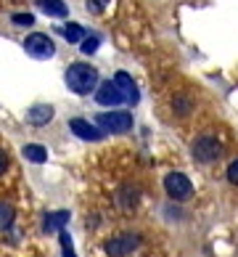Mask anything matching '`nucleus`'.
Listing matches in <instances>:
<instances>
[{
    "label": "nucleus",
    "mask_w": 238,
    "mask_h": 257,
    "mask_svg": "<svg viewBox=\"0 0 238 257\" xmlns=\"http://www.w3.org/2000/svg\"><path fill=\"white\" fill-rule=\"evenodd\" d=\"M66 85H69V90H74L77 96H88L90 90H95V85H98V72H95L90 64L77 61L66 69Z\"/></svg>",
    "instance_id": "nucleus-1"
},
{
    "label": "nucleus",
    "mask_w": 238,
    "mask_h": 257,
    "mask_svg": "<svg viewBox=\"0 0 238 257\" xmlns=\"http://www.w3.org/2000/svg\"><path fill=\"white\" fill-rule=\"evenodd\" d=\"M190 151H193V159L201 162V165H209V162H217L222 157V144L212 136H201L193 141V146H190Z\"/></svg>",
    "instance_id": "nucleus-2"
},
{
    "label": "nucleus",
    "mask_w": 238,
    "mask_h": 257,
    "mask_svg": "<svg viewBox=\"0 0 238 257\" xmlns=\"http://www.w3.org/2000/svg\"><path fill=\"white\" fill-rule=\"evenodd\" d=\"M95 125H98L103 133H127L132 127V114H127V111H103V114H98Z\"/></svg>",
    "instance_id": "nucleus-3"
},
{
    "label": "nucleus",
    "mask_w": 238,
    "mask_h": 257,
    "mask_svg": "<svg viewBox=\"0 0 238 257\" xmlns=\"http://www.w3.org/2000/svg\"><path fill=\"white\" fill-rule=\"evenodd\" d=\"M24 48H27V53L32 56V59H51V56L56 53V45H53V40L48 35H43V32H35V35H30L24 40Z\"/></svg>",
    "instance_id": "nucleus-4"
},
{
    "label": "nucleus",
    "mask_w": 238,
    "mask_h": 257,
    "mask_svg": "<svg viewBox=\"0 0 238 257\" xmlns=\"http://www.w3.org/2000/svg\"><path fill=\"white\" fill-rule=\"evenodd\" d=\"M138 244H140V239H138L135 233L114 236V239L106 241V254H109V257H125V254H130V252H135Z\"/></svg>",
    "instance_id": "nucleus-5"
},
{
    "label": "nucleus",
    "mask_w": 238,
    "mask_h": 257,
    "mask_svg": "<svg viewBox=\"0 0 238 257\" xmlns=\"http://www.w3.org/2000/svg\"><path fill=\"white\" fill-rule=\"evenodd\" d=\"M164 188L172 199H177V202H183V199H188L193 194V186H190V180L183 173H169L164 178Z\"/></svg>",
    "instance_id": "nucleus-6"
},
{
    "label": "nucleus",
    "mask_w": 238,
    "mask_h": 257,
    "mask_svg": "<svg viewBox=\"0 0 238 257\" xmlns=\"http://www.w3.org/2000/svg\"><path fill=\"white\" fill-rule=\"evenodd\" d=\"M95 101H98L101 106H117V103L125 101V93L119 90V85L114 80H103L98 85V90H95Z\"/></svg>",
    "instance_id": "nucleus-7"
},
{
    "label": "nucleus",
    "mask_w": 238,
    "mask_h": 257,
    "mask_svg": "<svg viewBox=\"0 0 238 257\" xmlns=\"http://www.w3.org/2000/svg\"><path fill=\"white\" fill-rule=\"evenodd\" d=\"M69 127H72L74 136L82 138V141H101V138H103V130H101L98 125H90L88 119H80V117H74V119L69 122Z\"/></svg>",
    "instance_id": "nucleus-8"
},
{
    "label": "nucleus",
    "mask_w": 238,
    "mask_h": 257,
    "mask_svg": "<svg viewBox=\"0 0 238 257\" xmlns=\"http://www.w3.org/2000/svg\"><path fill=\"white\" fill-rule=\"evenodd\" d=\"M114 82L119 85V90L125 93V98L130 103H138V85H135V80H132L127 72H117L114 74Z\"/></svg>",
    "instance_id": "nucleus-9"
},
{
    "label": "nucleus",
    "mask_w": 238,
    "mask_h": 257,
    "mask_svg": "<svg viewBox=\"0 0 238 257\" xmlns=\"http://www.w3.org/2000/svg\"><path fill=\"white\" fill-rule=\"evenodd\" d=\"M53 119V106H48V103H37V106H32L30 111H27V122L30 125H48V122Z\"/></svg>",
    "instance_id": "nucleus-10"
},
{
    "label": "nucleus",
    "mask_w": 238,
    "mask_h": 257,
    "mask_svg": "<svg viewBox=\"0 0 238 257\" xmlns=\"http://www.w3.org/2000/svg\"><path fill=\"white\" fill-rule=\"evenodd\" d=\"M37 6H40V11L48 14V16H56V19H64L69 14V8H66L64 0H35Z\"/></svg>",
    "instance_id": "nucleus-11"
},
{
    "label": "nucleus",
    "mask_w": 238,
    "mask_h": 257,
    "mask_svg": "<svg viewBox=\"0 0 238 257\" xmlns=\"http://www.w3.org/2000/svg\"><path fill=\"white\" fill-rule=\"evenodd\" d=\"M66 223H69V212H66V209H59V212H53V215L45 217V231L48 233H53V231L61 233Z\"/></svg>",
    "instance_id": "nucleus-12"
},
{
    "label": "nucleus",
    "mask_w": 238,
    "mask_h": 257,
    "mask_svg": "<svg viewBox=\"0 0 238 257\" xmlns=\"http://www.w3.org/2000/svg\"><path fill=\"white\" fill-rule=\"evenodd\" d=\"M24 157L30 162H35V165H43V162H48V151L40 144H27L24 146Z\"/></svg>",
    "instance_id": "nucleus-13"
},
{
    "label": "nucleus",
    "mask_w": 238,
    "mask_h": 257,
    "mask_svg": "<svg viewBox=\"0 0 238 257\" xmlns=\"http://www.w3.org/2000/svg\"><path fill=\"white\" fill-rule=\"evenodd\" d=\"M117 202H119V207H125V209L135 207V202H138V191H135V188H130V186H125V188H122V191L117 194Z\"/></svg>",
    "instance_id": "nucleus-14"
},
{
    "label": "nucleus",
    "mask_w": 238,
    "mask_h": 257,
    "mask_svg": "<svg viewBox=\"0 0 238 257\" xmlns=\"http://www.w3.org/2000/svg\"><path fill=\"white\" fill-rule=\"evenodd\" d=\"M82 35H85V32H82L80 24H66V27H64V37H66L69 43H82V40H85Z\"/></svg>",
    "instance_id": "nucleus-15"
},
{
    "label": "nucleus",
    "mask_w": 238,
    "mask_h": 257,
    "mask_svg": "<svg viewBox=\"0 0 238 257\" xmlns=\"http://www.w3.org/2000/svg\"><path fill=\"white\" fill-rule=\"evenodd\" d=\"M11 223H14V207L3 202V207H0V228H3V231H8V228H11Z\"/></svg>",
    "instance_id": "nucleus-16"
},
{
    "label": "nucleus",
    "mask_w": 238,
    "mask_h": 257,
    "mask_svg": "<svg viewBox=\"0 0 238 257\" xmlns=\"http://www.w3.org/2000/svg\"><path fill=\"white\" fill-rule=\"evenodd\" d=\"M98 45H101V37H98V35L85 37V40H82V53H85V56H90V53L98 51Z\"/></svg>",
    "instance_id": "nucleus-17"
},
{
    "label": "nucleus",
    "mask_w": 238,
    "mask_h": 257,
    "mask_svg": "<svg viewBox=\"0 0 238 257\" xmlns=\"http://www.w3.org/2000/svg\"><path fill=\"white\" fill-rule=\"evenodd\" d=\"M106 6H111V0H88V11H95V14H101Z\"/></svg>",
    "instance_id": "nucleus-18"
},
{
    "label": "nucleus",
    "mask_w": 238,
    "mask_h": 257,
    "mask_svg": "<svg viewBox=\"0 0 238 257\" xmlns=\"http://www.w3.org/2000/svg\"><path fill=\"white\" fill-rule=\"evenodd\" d=\"M61 246H64V257H74L72 252V239H69V233L61 231Z\"/></svg>",
    "instance_id": "nucleus-19"
},
{
    "label": "nucleus",
    "mask_w": 238,
    "mask_h": 257,
    "mask_svg": "<svg viewBox=\"0 0 238 257\" xmlns=\"http://www.w3.org/2000/svg\"><path fill=\"white\" fill-rule=\"evenodd\" d=\"M11 22L14 24H35V16L32 14H14Z\"/></svg>",
    "instance_id": "nucleus-20"
},
{
    "label": "nucleus",
    "mask_w": 238,
    "mask_h": 257,
    "mask_svg": "<svg viewBox=\"0 0 238 257\" xmlns=\"http://www.w3.org/2000/svg\"><path fill=\"white\" fill-rule=\"evenodd\" d=\"M227 180H230L233 186H238V159L227 165Z\"/></svg>",
    "instance_id": "nucleus-21"
}]
</instances>
